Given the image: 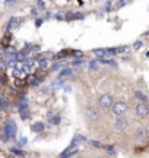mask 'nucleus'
I'll use <instances>...</instances> for the list:
<instances>
[{"label": "nucleus", "instance_id": "obj_1", "mask_svg": "<svg viewBox=\"0 0 149 158\" xmlns=\"http://www.w3.org/2000/svg\"><path fill=\"white\" fill-rule=\"evenodd\" d=\"M16 130H18V127H16V123L15 122H12V120H9V122H6V124H4V127H3V133L7 136L9 139H13L15 136H16Z\"/></svg>", "mask_w": 149, "mask_h": 158}, {"label": "nucleus", "instance_id": "obj_2", "mask_svg": "<svg viewBox=\"0 0 149 158\" xmlns=\"http://www.w3.org/2000/svg\"><path fill=\"white\" fill-rule=\"evenodd\" d=\"M113 113L117 116V117H121L123 114L127 111V102L126 101H117L113 104Z\"/></svg>", "mask_w": 149, "mask_h": 158}, {"label": "nucleus", "instance_id": "obj_3", "mask_svg": "<svg viewBox=\"0 0 149 158\" xmlns=\"http://www.w3.org/2000/svg\"><path fill=\"white\" fill-rule=\"evenodd\" d=\"M98 104H100L101 108H110V107H113V104H114V98H113V95H110V94H104V95L100 97Z\"/></svg>", "mask_w": 149, "mask_h": 158}, {"label": "nucleus", "instance_id": "obj_4", "mask_svg": "<svg viewBox=\"0 0 149 158\" xmlns=\"http://www.w3.org/2000/svg\"><path fill=\"white\" fill-rule=\"evenodd\" d=\"M85 116H86V119L88 120H92V122H95V120H98L100 117H101V113H100V110L97 108V107H86V110H85Z\"/></svg>", "mask_w": 149, "mask_h": 158}, {"label": "nucleus", "instance_id": "obj_5", "mask_svg": "<svg viewBox=\"0 0 149 158\" xmlns=\"http://www.w3.org/2000/svg\"><path fill=\"white\" fill-rule=\"evenodd\" d=\"M135 111H136V116H138V117L145 119V117H148V116H149V107L146 105V104L140 102V104H138V105H136Z\"/></svg>", "mask_w": 149, "mask_h": 158}, {"label": "nucleus", "instance_id": "obj_6", "mask_svg": "<svg viewBox=\"0 0 149 158\" xmlns=\"http://www.w3.org/2000/svg\"><path fill=\"white\" fill-rule=\"evenodd\" d=\"M127 126H129V120H127L126 117H117L114 122V127L117 129V130H124V129H127Z\"/></svg>", "mask_w": 149, "mask_h": 158}, {"label": "nucleus", "instance_id": "obj_7", "mask_svg": "<svg viewBox=\"0 0 149 158\" xmlns=\"http://www.w3.org/2000/svg\"><path fill=\"white\" fill-rule=\"evenodd\" d=\"M135 138L138 141H145V139L149 138V130L146 127H138L136 132H135Z\"/></svg>", "mask_w": 149, "mask_h": 158}, {"label": "nucleus", "instance_id": "obj_8", "mask_svg": "<svg viewBox=\"0 0 149 158\" xmlns=\"http://www.w3.org/2000/svg\"><path fill=\"white\" fill-rule=\"evenodd\" d=\"M44 129H46V124L43 123V122H35V123L31 124V130L35 132V133H41Z\"/></svg>", "mask_w": 149, "mask_h": 158}, {"label": "nucleus", "instance_id": "obj_9", "mask_svg": "<svg viewBox=\"0 0 149 158\" xmlns=\"http://www.w3.org/2000/svg\"><path fill=\"white\" fill-rule=\"evenodd\" d=\"M18 25H19V19H18L16 16H13V18H10V19H9V22H7L6 31H10V29H13V28H16Z\"/></svg>", "mask_w": 149, "mask_h": 158}, {"label": "nucleus", "instance_id": "obj_10", "mask_svg": "<svg viewBox=\"0 0 149 158\" xmlns=\"http://www.w3.org/2000/svg\"><path fill=\"white\" fill-rule=\"evenodd\" d=\"M92 53H94L95 56L98 57V60H103L104 56H107V53H105V48H95Z\"/></svg>", "mask_w": 149, "mask_h": 158}, {"label": "nucleus", "instance_id": "obj_11", "mask_svg": "<svg viewBox=\"0 0 149 158\" xmlns=\"http://www.w3.org/2000/svg\"><path fill=\"white\" fill-rule=\"evenodd\" d=\"M61 122V117L60 116H53L50 120H48V126H57Z\"/></svg>", "mask_w": 149, "mask_h": 158}, {"label": "nucleus", "instance_id": "obj_12", "mask_svg": "<svg viewBox=\"0 0 149 158\" xmlns=\"http://www.w3.org/2000/svg\"><path fill=\"white\" fill-rule=\"evenodd\" d=\"M135 95H136V98H139L140 101H143V104H146V101H148V97L142 92V91H139V90H136L135 91Z\"/></svg>", "mask_w": 149, "mask_h": 158}, {"label": "nucleus", "instance_id": "obj_13", "mask_svg": "<svg viewBox=\"0 0 149 158\" xmlns=\"http://www.w3.org/2000/svg\"><path fill=\"white\" fill-rule=\"evenodd\" d=\"M10 152H12V154H15V155H18V157H21V158L25 157V152H23L22 149H18L16 147H12L10 148Z\"/></svg>", "mask_w": 149, "mask_h": 158}, {"label": "nucleus", "instance_id": "obj_14", "mask_svg": "<svg viewBox=\"0 0 149 158\" xmlns=\"http://www.w3.org/2000/svg\"><path fill=\"white\" fill-rule=\"evenodd\" d=\"M72 75V69L67 68V69H63L61 72H60V75H58V78L57 79H63L64 76H70Z\"/></svg>", "mask_w": 149, "mask_h": 158}, {"label": "nucleus", "instance_id": "obj_15", "mask_svg": "<svg viewBox=\"0 0 149 158\" xmlns=\"http://www.w3.org/2000/svg\"><path fill=\"white\" fill-rule=\"evenodd\" d=\"M35 8H37V9H40V11H44V9L47 8V3L44 2V0H38V2L35 3Z\"/></svg>", "mask_w": 149, "mask_h": 158}, {"label": "nucleus", "instance_id": "obj_16", "mask_svg": "<svg viewBox=\"0 0 149 158\" xmlns=\"http://www.w3.org/2000/svg\"><path fill=\"white\" fill-rule=\"evenodd\" d=\"M26 60V57H25V53H16L15 54V62H25Z\"/></svg>", "mask_w": 149, "mask_h": 158}, {"label": "nucleus", "instance_id": "obj_17", "mask_svg": "<svg viewBox=\"0 0 149 158\" xmlns=\"http://www.w3.org/2000/svg\"><path fill=\"white\" fill-rule=\"evenodd\" d=\"M88 142H89V145H91V147H95V148H104V145L101 144V142H98V141H94V139H89Z\"/></svg>", "mask_w": 149, "mask_h": 158}, {"label": "nucleus", "instance_id": "obj_18", "mask_svg": "<svg viewBox=\"0 0 149 158\" xmlns=\"http://www.w3.org/2000/svg\"><path fill=\"white\" fill-rule=\"evenodd\" d=\"M38 65H40V68L41 69H46V68H48V60H46V59H40V62H38Z\"/></svg>", "mask_w": 149, "mask_h": 158}, {"label": "nucleus", "instance_id": "obj_19", "mask_svg": "<svg viewBox=\"0 0 149 158\" xmlns=\"http://www.w3.org/2000/svg\"><path fill=\"white\" fill-rule=\"evenodd\" d=\"M98 66H100V62H98V60H92L91 63H89V69H91V70H97Z\"/></svg>", "mask_w": 149, "mask_h": 158}, {"label": "nucleus", "instance_id": "obj_20", "mask_svg": "<svg viewBox=\"0 0 149 158\" xmlns=\"http://www.w3.org/2000/svg\"><path fill=\"white\" fill-rule=\"evenodd\" d=\"M85 65H86L85 60H75V62H73V66H76V68H83Z\"/></svg>", "mask_w": 149, "mask_h": 158}, {"label": "nucleus", "instance_id": "obj_21", "mask_svg": "<svg viewBox=\"0 0 149 158\" xmlns=\"http://www.w3.org/2000/svg\"><path fill=\"white\" fill-rule=\"evenodd\" d=\"M105 53H107L108 56H114V54H117V48H114V47H111V48H105Z\"/></svg>", "mask_w": 149, "mask_h": 158}, {"label": "nucleus", "instance_id": "obj_22", "mask_svg": "<svg viewBox=\"0 0 149 158\" xmlns=\"http://www.w3.org/2000/svg\"><path fill=\"white\" fill-rule=\"evenodd\" d=\"M83 18H85V15L80 13V12H75V13H73V19H76V21H80V19H83Z\"/></svg>", "mask_w": 149, "mask_h": 158}, {"label": "nucleus", "instance_id": "obj_23", "mask_svg": "<svg viewBox=\"0 0 149 158\" xmlns=\"http://www.w3.org/2000/svg\"><path fill=\"white\" fill-rule=\"evenodd\" d=\"M44 21H46V18H37V19H35V26H37V28H40V26L43 25Z\"/></svg>", "mask_w": 149, "mask_h": 158}, {"label": "nucleus", "instance_id": "obj_24", "mask_svg": "<svg viewBox=\"0 0 149 158\" xmlns=\"http://www.w3.org/2000/svg\"><path fill=\"white\" fill-rule=\"evenodd\" d=\"M12 40V35L9 34V32H7V34L4 35V38H3V40H1V43H3V44H7V43H9V41H10Z\"/></svg>", "mask_w": 149, "mask_h": 158}, {"label": "nucleus", "instance_id": "obj_25", "mask_svg": "<svg viewBox=\"0 0 149 158\" xmlns=\"http://www.w3.org/2000/svg\"><path fill=\"white\" fill-rule=\"evenodd\" d=\"M60 69H61V63H54V65H53V66H51V70H53V72H56V70H60Z\"/></svg>", "mask_w": 149, "mask_h": 158}, {"label": "nucleus", "instance_id": "obj_26", "mask_svg": "<svg viewBox=\"0 0 149 158\" xmlns=\"http://www.w3.org/2000/svg\"><path fill=\"white\" fill-rule=\"evenodd\" d=\"M111 6H113V2H105V12L111 11V9H113Z\"/></svg>", "mask_w": 149, "mask_h": 158}, {"label": "nucleus", "instance_id": "obj_27", "mask_svg": "<svg viewBox=\"0 0 149 158\" xmlns=\"http://www.w3.org/2000/svg\"><path fill=\"white\" fill-rule=\"evenodd\" d=\"M7 82H9V81H7V76H6V75H1V76H0V84L6 85Z\"/></svg>", "mask_w": 149, "mask_h": 158}, {"label": "nucleus", "instance_id": "obj_28", "mask_svg": "<svg viewBox=\"0 0 149 158\" xmlns=\"http://www.w3.org/2000/svg\"><path fill=\"white\" fill-rule=\"evenodd\" d=\"M142 45H143L142 41H136V43L133 44V48H135V50H139V48H142Z\"/></svg>", "mask_w": 149, "mask_h": 158}, {"label": "nucleus", "instance_id": "obj_29", "mask_svg": "<svg viewBox=\"0 0 149 158\" xmlns=\"http://www.w3.org/2000/svg\"><path fill=\"white\" fill-rule=\"evenodd\" d=\"M124 51H127L126 45H123V47H118V48H117V54H121V53H124Z\"/></svg>", "mask_w": 149, "mask_h": 158}, {"label": "nucleus", "instance_id": "obj_30", "mask_svg": "<svg viewBox=\"0 0 149 158\" xmlns=\"http://www.w3.org/2000/svg\"><path fill=\"white\" fill-rule=\"evenodd\" d=\"M126 5H127V2H117V3H115V8L120 9V8H123V6H126Z\"/></svg>", "mask_w": 149, "mask_h": 158}, {"label": "nucleus", "instance_id": "obj_31", "mask_svg": "<svg viewBox=\"0 0 149 158\" xmlns=\"http://www.w3.org/2000/svg\"><path fill=\"white\" fill-rule=\"evenodd\" d=\"M15 5H16L15 0H6L4 2V6H15Z\"/></svg>", "mask_w": 149, "mask_h": 158}, {"label": "nucleus", "instance_id": "obj_32", "mask_svg": "<svg viewBox=\"0 0 149 158\" xmlns=\"http://www.w3.org/2000/svg\"><path fill=\"white\" fill-rule=\"evenodd\" d=\"M83 56V53H82V51H78V50H76V51H73V57H82Z\"/></svg>", "mask_w": 149, "mask_h": 158}, {"label": "nucleus", "instance_id": "obj_33", "mask_svg": "<svg viewBox=\"0 0 149 158\" xmlns=\"http://www.w3.org/2000/svg\"><path fill=\"white\" fill-rule=\"evenodd\" d=\"M56 19H57V21H63V19H64V15H61V13H57V15H56Z\"/></svg>", "mask_w": 149, "mask_h": 158}, {"label": "nucleus", "instance_id": "obj_34", "mask_svg": "<svg viewBox=\"0 0 149 158\" xmlns=\"http://www.w3.org/2000/svg\"><path fill=\"white\" fill-rule=\"evenodd\" d=\"M63 91H64L66 94H67V92H70V91H72V88H70V85H64V87H63Z\"/></svg>", "mask_w": 149, "mask_h": 158}, {"label": "nucleus", "instance_id": "obj_35", "mask_svg": "<svg viewBox=\"0 0 149 158\" xmlns=\"http://www.w3.org/2000/svg\"><path fill=\"white\" fill-rule=\"evenodd\" d=\"M41 92H43V94H48V92H50V88H48V87H43V88H41Z\"/></svg>", "mask_w": 149, "mask_h": 158}, {"label": "nucleus", "instance_id": "obj_36", "mask_svg": "<svg viewBox=\"0 0 149 158\" xmlns=\"http://www.w3.org/2000/svg\"><path fill=\"white\" fill-rule=\"evenodd\" d=\"M31 15H32V16H37V15H38V9L32 8V9H31Z\"/></svg>", "mask_w": 149, "mask_h": 158}, {"label": "nucleus", "instance_id": "obj_37", "mask_svg": "<svg viewBox=\"0 0 149 158\" xmlns=\"http://www.w3.org/2000/svg\"><path fill=\"white\" fill-rule=\"evenodd\" d=\"M4 66H6V62H4L3 59H0V69H3Z\"/></svg>", "mask_w": 149, "mask_h": 158}, {"label": "nucleus", "instance_id": "obj_38", "mask_svg": "<svg viewBox=\"0 0 149 158\" xmlns=\"http://www.w3.org/2000/svg\"><path fill=\"white\" fill-rule=\"evenodd\" d=\"M25 144H26V139L22 138V139H21V145H25Z\"/></svg>", "mask_w": 149, "mask_h": 158}, {"label": "nucleus", "instance_id": "obj_39", "mask_svg": "<svg viewBox=\"0 0 149 158\" xmlns=\"http://www.w3.org/2000/svg\"><path fill=\"white\" fill-rule=\"evenodd\" d=\"M47 117H48V119H51V117H53V113H51V111H48V113H47Z\"/></svg>", "mask_w": 149, "mask_h": 158}, {"label": "nucleus", "instance_id": "obj_40", "mask_svg": "<svg viewBox=\"0 0 149 158\" xmlns=\"http://www.w3.org/2000/svg\"><path fill=\"white\" fill-rule=\"evenodd\" d=\"M10 158H16V157H15V155H10Z\"/></svg>", "mask_w": 149, "mask_h": 158}, {"label": "nucleus", "instance_id": "obj_41", "mask_svg": "<svg viewBox=\"0 0 149 158\" xmlns=\"http://www.w3.org/2000/svg\"><path fill=\"white\" fill-rule=\"evenodd\" d=\"M0 110H1V105H0Z\"/></svg>", "mask_w": 149, "mask_h": 158}, {"label": "nucleus", "instance_id": "obj_42", "mask_svg": "<svg viewBox=\"0 0 149 158\" xmlns=\"http://www.w3.org/2000/svg\"><path fill=\"white\" fill-rule=\"evenodd\" d=\"M148 139H149V138H148Z\"/></svg>", "mask_w": 149, "mask_h": 158}]
</instances>
